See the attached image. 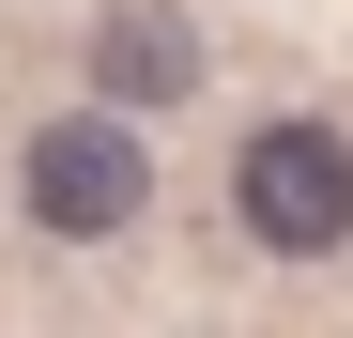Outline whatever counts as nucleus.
<instances>
[{
    "label": "nucleus",
    "mask_w": 353,
    "mask_h": 338,
    "mask_svg": "<svg viewBox=\"0 0 353 338\" xmlns=\"http://www.w3.org/2000/svg\"><path fill=\"white\" fill-rule=\"evenodd\" d=\"M16 215L46 246H123L154 215V123H123V108H46V123L16 139Z\"/></svg>",
    "instance_id": "nucleus-1"
},
{
    "label": "nucleus",
    "mask_w": 353,
    "mask_h": 338,
    "mask_svg": "<svg viewBox=\"0 0 353 338\" xmlns=\"http://www.w3.org/2000/svg\"><path fill=\"white\" fill-rule=\"evenodd\" d=\"M230 231L261 261H338L353 246V123L323 108H261L230 139Z\"/></svg>",
    "instance_id": "nucleus-2"
},
{
    "label": "nucleus",
    "mask_w": 353,
    "mask_h": 338,
    "mask_svg": "<svg viewBox=\"0 0 353 338\" xmlns=\"http://www.w3.org/2000/svg\"><path fill=\"white\" fill-rule=\"evenodd\" d=\"M77 92L123 108V123H169V108L215 92V31L185 16V0H92L77 16Z\"/></svg>",
    "instance_id": "nucleus-3"
}]
</instances>
